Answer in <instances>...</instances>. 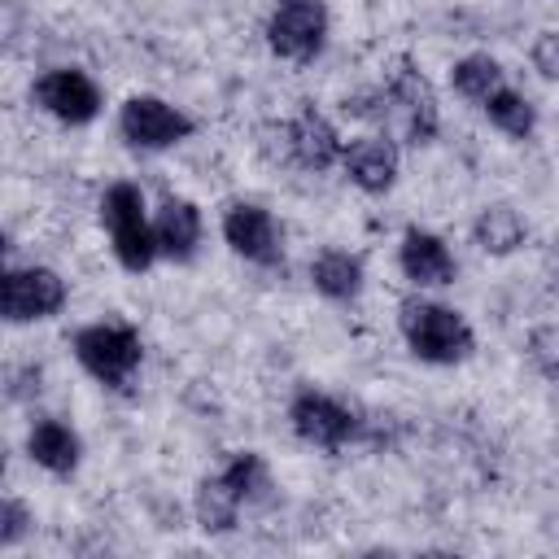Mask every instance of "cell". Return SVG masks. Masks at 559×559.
Here are the masks:
<instances>
[{
    "label": "cell",
    "mask_w": 559,
    "mask_h": 559,
    "mask_svg": "<svg viewBox=\"0 0 559 559\" xmlns=\"http://www.w3.org/2000/svg\"><path fill=\"white\" fill-rule=\"evenodd\" d=\"M245 511V498L231 489V480L223 472H205L197 480V493H192V515H197V528L210 533V537H223L236 528Z\"/></svg>",
    "instance_id": "18"
},
{
    "label": "cell",
    "mask_w": 559,
    "mask_h": 559,
    "mask_svg": "<svg viewBox=\"0 0 559 559\" xmlns=\"http://www.w3.org/2000/svg\"><path fill=\"white\" fill-rule=\"evenodd\" d=\"M480 114H485L489 127L502 131L507 140H533V131H537V105H533L520 87H511V83H502V87L480 105Z\"/></svg>",
    "instance_id": "19"
},
{
    "label": "cell",
    "mask_w": 559,
    "mask_h": 559,
    "mask_svg": "<svg viewBox=\"0 0 559 559\" xmlns=\"http://www.w3.org/2000/svg\"><path fill=\"white\" fill-rule=\"evenodd\" d=\"M397 332L411 349V358L428 362V367H459L476 354V332L463 319V310L437 301V297H406L397 306Z\"/></svg>",
    "instance_id": "1"
},
{
    "label": "cell",
    "mask_w": 559,
    "mask_h": 559,
    "mask_svg": "<svg viewBox=\"0 0 559 559\" xmlns=\"http://www.w3.org/2000/svg\"><path fill=\"white\" fill-rule=\"evenodd\" d=\"M397 271L415 288H450L459 275V262H454L445 236H437L428 227H406L397 240Z\"/></svg>",
    "instance_id": "12"
},
{
    "label": "cell",
    "mask_w": 559,
    "mask_h": 559,
    "mask_svg": "<svg viewBox=\"0 0 559 559\" xmlns=\"http://www.w3.org/2000/svg\"><path fill=\"white\" fill-rule=\"evenodd\" d=\"M528 240V218L511 201H489L472 218V245L489 258H511Z\"/></svg>",
    "instance_id": "17"
},
{
    "label": "cell",
    "mask_w": 559,
    "mask_h": 559,
    "mask_svg": "<svg viewBox=\"0 0 559 559\" xmlns=\"http://www.w3.org/2000/svg\"><path fill=\"white\" fill-rule=\"evenodd\" d=\"M100 227L109 236L114 262L131 275H144L162 253H157V236H153V214L144 205L140 183L131 179H114L100 192Z\"/></svg>",
    "instance_id": "2"
},
{
    "label": "cell",
    "mask_w": 559,
    "mask_h": 559,
    "mask_svg": "<svg viewBox=\"0 0 559 559\" xmlns=\"http://www.w3.org/2000/svg\"><path fill=\"white\" fill-rule=\"evenodd\" d=\"M502 83H507V70H502V61L489 57V52H467V57H459V61L450 66V87H454L463 100H472L476 109H480Z\"/></svg>",
    "instance_id": "20"
},
{
    "label": "cell",
    "mask_w": 559,
    "mask_h": 559,
    "mask_svg": "<svg viewBox=\"0 0 559 559\" xmlns=\"http://www.w3.org/2000/svg\"><path fill=\"white\" fill-rule=\"evenodd\" d=\"M153 236H157V253L166 262H192L205 236V218L201 205L188 197H162V205L153 210Z\"/></svg>",
    "instance_id": "14"
},
{
    "label": "cell",
    "mask_w": 559,
    "mask_h": 559,
    "mask_svg": "<svg viewBox=\"0 0 559 559\" xmlns=\"http://www.w3.org/2000/svg\"><path fill=\"white\" fill-rule=\"evenodd\" d=\"M31 100L61 127H87L100 118V87L92 74H83L79 66H48L35 83H31Z\"/></svg>",
    "instance_id": "9"
},
{
    "label": "cell",
    "mask_w": 559,
    "mask_h": 559,
    "mask_svg": "<svg viewBox=\"0 0 559 559\" xmlns=\"http://www.w3.org/2000/svg\"><path fill=\"white\" fill-rule=\"evenodd\" d=\"M280 135H284V153H288L301 170L323 175V170L341 166L345 140H341V131L332 127V118H328L314 100H301V105H297V114L280 127Z\"/></svg>",
    "instance_id": "11"
},
{
    "label": "cell",
    "mask_w": 559,
    "mask_h": 559,
    "mask_svg": "<svg viewBox=\"0 0 559 559\" xmlns=\"http://www.w3.org/2000/svg\"><path fill=\"white\" fill-rule=\"evenodd\" d=\"M262 35H266L271 57L288 66H310L314 57H323L328 35H332L328 0H275L262 22Z\"/></svg>",
    "instance_id": "4"
},
{
    "label": "cell",
    "mask_w": 559,
    "mask_h": 559,
    "mask_svg": "<svg viewBox=\"0 0 559 559\" xmlns=\"http://www.w3.org/2000/svg\"><path fill=\"white\" fill-rule=\"evenodd\" d=\"M380 92H384V100L393 105V114L402 118V135H406L415 148H424V144L437 140V131H441V100H437L432 79L424 74V66H419L411 52L393 57V66H389Z\"/></svg>",
    "instance_id": "6"
},
{
    "label": "cell",
    "mask_w": 559,
    "mask_h": 559,
    "mask_svg": "<svg viewBox=\"0 0 559 559\" xmlns=\"http://www.w3.org/2000/svg\"><path fill=\"white\" fill-rule=\"evenodd\" d=\"M218 231H223V245L253 266H280L284 262V231H280L275 214L258 201H231L223 210Z\"/></svg>",
    "instance_id": "10"
},
{
    "label": "cell",
    "mask_w": 559,
    "mask_h": 559,
    "mask_svg": "<svg viewBox=\"0 0 559 559\" xmlns=\"http://www.w3.org/2000/svg\"><path fill=\"white\" fill-rule=\"evenodd\" d=\"M70 301V284L61 280L57 266H44V262H26V266H4V280H0V314L9 328H26V323H39V319H52L61 314Z\"/></svg>",
    "instance_id": "7"
},
{
    "label": "cell",
    "mask_w": 559,
    "mask_h": 559,
    "mask_svg": "<svg viewBox=\"0 0 559 559\" xmlns=\"http://www.w3.org/2000/svg\"><path fill=\"white\" fill-rule=\"evenodd\" d=\"M31 528H35L31 507L17 493H4V502H0V550H17Z\"/></svg>",
    "instance_id": "22"
},
{
    "label": "cell",
    "mask_w": 559,
    "mask_h": 559,
    "mask_svg": "<svg viewBox=\"0 0 559 559\" xmlns=\"http://www.w3.org/2000/svg\"><path fill=\"white\" fill-rule=\"evenodd\" d=\"M197 131V118L166 100V96H153V92H135L118 105V135L127 148L135 153H166V148H179L183 140H192Z\"/></svg>",
    "instance_id": "5"
},
{
    "label": "cell",
    "mask_w": 559,
    "mask_h": 559,
    "mask_svg": "<svg viewBox=\"0 0 559 559\" xmlns=\"http://www.w3.org/2000/svg\"><path fill=\"white\" fill-rule=\"evenodd\" d=\"M288 428L297 441H306L314 450H341L362 437V415L354 406H345L341 397L306 384L288 402Z\"/></svg>",
    "instance_id": "8"
},
{
    "label": "cell",
    "mask_w": 559,
    "mask_h": 559,
    "mask_svg": "<svg viewBox=\"0 0 559 559\" xmlns=\"http://www.w3.org/2000/svg\"><path fill=\"white\" fill-rule=\"evenodd\" d=\"M341 170L358 192L384 197L402 175V153H397V144L389 135H358V140L345 144Z\"/></svg>",
    "instance_id": "13"
},
{
    "label": "cell",
    "mask_w": 559,
    "mask_h": 559,
    "mask_svg": "<svg viewBox=\"0 0 559 559\" xmlns=\"http://www.w3.org/2000/svg\"><path fill=\"white\" fill-rule=\"evenodd\" d=\"M70 349H74V362L100 384V389H127L144 362V341L131 323L122 319H96V323H83L74 336H70Z\"/></svg>",
    "instance_id": "3"
},
{
    "label": "cell",
    "mask_w": 559,
    "mask_h": 559,
    "mask_svg": "<svg viewBox=\"0 0 559 559\" xmlns=\"http://www.w3.org/2000/svg\"><path fill=\"white\" fill-rule=\"evenodd\" d=\"M528 61L546 83H559V31H537L528 44Z\"/></svg>",
    "instance_id": "23"
},
{
    "label": "cell",
    "mask_w": 559,
    "mask_h": 559,
    "mask_svg": "<svg viewBox=\"0 0 559 559\" xmlns=\"http://www.w3.org/2000/svg\"><path fill=\"white\" fill-rule=\"evenodd\" d=\"M218 472L231 480V489L245 498V507L266 498V489H271V467H266V459L258 450H231Z\"/></svg>",
    "instance_id": "21"
},
{
    "label": "cell",
    "mask_w": 559,
    "mask_h": 559,
    "mask_svg": "<svg viewBox=\"0 0 559 559\" xmlns=\"http://www.w3.org/2000/svg\"><path fill=\"white\" fill-rule=\"evenodd\" d=\"M362 284H367V266H362L358 253H349L341 245H328V249H319L310 258V288L319 297L345 306V301H358Z\"/></svg>",
    "instance_id": "16"
},
{
    "label": "cell",
    "mask_w": 559,
    "mask_h": 559,
    "mask_svg": "<svg viewBox=\"0 0 559 559\" xmlns=\"http://www.w3.org/2000/svg\"><path fill=\"white\" fill-rule=\"evenodd\" d=\"M26 459H31L39 472L66 480V476H74L79 463H83V437H79L66 419L44 415V419H35V424L26 428Z\"/></svg>",
    "instance_id": "15"
}]
</instances>
